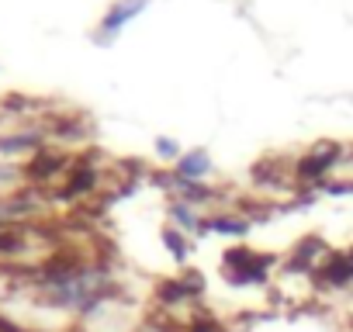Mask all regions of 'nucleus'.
Wrapping results in <instances>:
<instances>
[{
    "label": "nucleus",
    "mask_w": 353,
    "mask_h": 332,
    "mask_svg": "<svg viewBox=\"0 0 353 332\" xmlns=\"http://www.w3.org/2000/svg\"><path fill=\"white\" fill-rule=\"evenodd\" d=\"M270 267H274L270 256H263V253H256V249H246V246L229 249L225 260H222V273H225L229 284H236V287H243V284H263Z\"/></svg>",
    "instance_id": "1"
},
{
    "label": "nucleus",
    "mask_w": 353,
    "mask_h": 332,
    "mask_svg": "<svg viewBox=\"0 0 353 332\" xmlns=\"http://www.w3.org/2000/svg\"><path fill=\"white\" fill-rule=\"evenodd\" d=\"M149 8V0H118V4H111L108 8V14H104V21H101V39L97 42H111V39H118V32L132 21V18H139L142 11Z\"/></svg>",
    "instance_id": "2"
},
{
    "label": "nucleus",
    "mask_w": 353,
    "mask_h": 332,
    "mask_svg": "<svg viewBox=\"0 0 353 332\" xmlns=\"http://www.w3.org/2000/svg\"><path fill=\"white\" fill-rule=\"evenodd\" d=\"M208 174H212V152H208L205 145H198V149H188L181 159L173 163V177L191 180V184H201Z\"/></svg>",
    "instance_id": "3"
},
{
    "label": "nucleus",
    "mask_w": 353,
    "mask_h": 332,
    "mask_svg": "<svg viewBox=\"0 0 353 332\" xmlns=\"http://www.w3.org/2000/svg\"><path fill=\"white\" fill-rule=\"evenodd\" d=\"M205 291V277L201 273H184V277H173V280H163L159 284V301L166 304H176V301H184V298H194Z\"/></svg>",
    "instance_id": "4"
},
{
    "label": "nucleus",
    "mask_w": 353,
    "mask_h": 332,
    "mask_svg": "<svg viewBox=\"0 0 353 332\" xmlns=\"http://www.w3.org/2000/svg\"><path fill=\"white\" fill-rule=\"evenodd\" d=\"M336 156H339V145H332V142H325V145H315V149H312V156H305V159L298 163V177L312 180V177L325 174L329 166H332V159H336Z\"/></svg>",
    "instance_id": "5"
},
{
    "label": "nucleus",
    "mask_w": 353,
    "mask_h": 332,
    "mask_svg": "<svg viewBox=\"0 0 353 332\" xmlns=\"http://www.w3.org/2000/svg\"><path fill=\"white\" fill-rule=\"evenodd\" d=\"M163 242H166V249H170L176 260H181V263L188 260V239H184L181 232H176L173 225H166V229H163Z\"/></svg>",
    "instance_id": "6"
},
{
    "label": "nucleus",
    "mask_w": 353,
    "mask_h": 332,
    "mask_svg": "<svg viewBox=\"0 0 353 332\" xmlns=\"http://www.w3.org/2000/svg\"><path fill=\"white\" fill-rule=\"evenodd\" d=\"M205 225L212 232H229V236H246L250 232V222H243V218H212Z\"/></svg>",
    "instance_id": "7"
},
{
    "label": "nucleus",
    "mask_w": 353,
    "mask_h": 332,
    "mask_svg": "<svg viewBox=\"0 0 353 332\" xmlns=\"http://www.w3.org/2000/svg\"><path fill=\"white\" fill-rule=\"evenodd\" d=\"M170 215H173L176 222H181L184 229H198V218L191 215V208H188V201H181V198H176V201L170 205Z\"/></svg>",
    "instance_id": "8"
},
{
    "label": "nucleus",
    "mask_w": 353,
    "mask_h": 332,
    "mask_svg": "<svg viewBox=\"0 0 353 332\" xmlns=\"http://www.w3.org/2000/svg\"><path fill=\"white\" fill-rule=\"evenodd\" d=\"M156 152H159V159H181L184 152H181V145H176V138H156Z\"/></svg>",
    "instance_id": "9"
},
{
    "label": "nucleus",
    "mask_w": 353,
    "mask_h": 332,
    "mask_svg": "<svg viewBox=\"0 0 353 332\" xmlns=\"http://www.w3.org/2000/svg\"><path fill=\"white\" fill-rule=\"evenodd\" d=\"M35 138H28V135H18V138H8V142H0V152H14V149H28Z\"/></svg>",
    "instance_id": "10"
}]
</instances>
